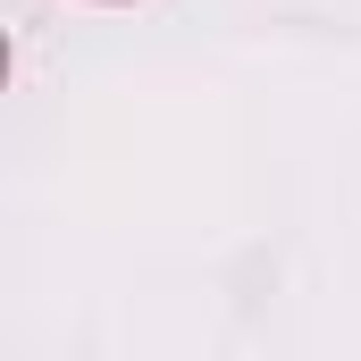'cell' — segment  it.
<instances>
[]
</instances>
